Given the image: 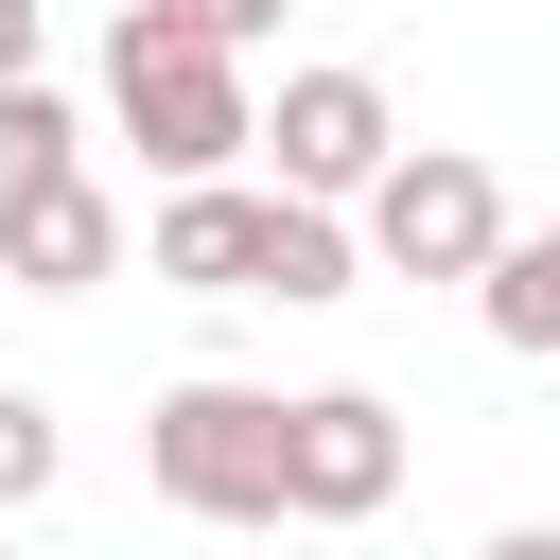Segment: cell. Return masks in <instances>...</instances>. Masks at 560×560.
Wrapping results in <instances>:
<instances>
[{
    "mask_svg": "<svg viewBox=\"0 0 560 560\" xmlns=\"http://www.w3.org/2000/svg\"><path fill=\"white\" fill-rule=\"evenodd\" d=\"M0 280H18V298H88V280H122V192H105V175L0 192Z\"/></svg>",
    "mask_w": 560,
    "mask_h": 560,
    "instance_id": "obj_7",
    "label": "cell"
},
{
    "mask_svg": "<svg viewBox=\"0 0 560 560\" xmlns=\"http://www.w3.org/2000/svg\"><path fill=\"white\" fill-rule=\"evenodd\" d=\"M262 192H315V210H350L385 158H402V105L368 88V70H280V105H262Z\"/></svg>",
    "mask_w": 560,
    "mask_h": 560,
    "instance_id": "obj_5",
    "label": "cell"
},
{
    "mask_svg": "<svg viewBox=\"0 0 560 560\" xmlns=\"http://www.w3.org/2000/svg\"><path fill=\"white\" fill-rule=\"evenodd\" d=\"M350 245H368L385 280H490V245H508V175H490L472 140H402V158L350 192Z\"/></svg>",
    "mask_w": 560,
    "mask_h": 560,
    "instance_id": "obj_2",
    "label": "cell"
},
{
    "mask_svg": "<svg viewBox=\"0 0 560 560\" xmlns=\"http://www.w3.org/2000/svg\"><path fill=\"white\" fill-rule=\"evenodd\" d=\"M262 228H280V192H245V175H192V192H158V228H140V280H175V298H262Z\"/></svg>",
    "mask_w": 560,
    "mask_h": 560,
    "instance_id": "obj_6",
    "label": "cell"
},
{
    "mask_svg": "<svg viewBox=\"0 0 560 560\" xmlns=\"http://www.w3.org/2000/svg\"><path fill=\"white\" fill-rule=\"evenodd\" d=\"M385 490H402V402L298 385V402H280V525H368Z\"/></svg>",
    "mask_w": 560,
    "mask_h": 560,
    "instance_id": "obj_4",
    "label": "cell"
},
{
    "mask_svg": "<svg viewBox=\"0 0 560 560\" xmlns=\"http://www.w3.org/2000/svg\"><path fill=\"white\" fill-rule=\"evenodd\" d=\"M105 122L140 140V175H158V192H192V175H245V158H262L245 52H210V35H192V18H158V0H122V35H105Z\"/></svg>",
    "mask_w": 560,
    "mask_h": 560,
    "instance_id": "obj_1",
    "label": "cell"
},
{
    "mask_svg": "<svg viewBox=\"0 0 560 560\" xmlns=\"http://www.w3.org/2000/svg\"><path fill=\"white\" fill-rule=\"evenodd\" d=\"M140 472H158V508H192V525H280V385H158V420H140Z\"/></svg>",
    "mask_w": 560,
    "mask_h": 560,
    "instance_id": "obj_3",
    "label": "cell"
},
{
    "mask_svg": "<svg viewBox=\"0 0 560 560\" xmlns=\"http://www.w3.org/2000/svg\"><path fill=\"white\" fill-rule=\"evenodd\" d=\"M490 560H560V525H508V542H490Z\"/></svg>",
    "mask_w": 560,
    "mask_h": 560,
    "instance_id": "obj_14",
    "label": "cell"
},
{
    "mask_svg": "<svg viewBox=\"0 0 560 560\" xmlns=\"http://www.w3.org/2000/svg\"><path fill=\"white\" fill-rule=\"evenodd\" d=\"M472 315H490V350H542V368H560V210L490 245V280H472Z\"/></svg>",
    "mask_w": 560,
    "mask_h": 560,
    "instance_id": "obj_8",
    "label": "cell"
},
{
    "mask_svg": "<svg viewBox=\"0 0 560 560\" xmlns=\"http://www.w3.org/2000/svg\"><path fill=\"white\" fill-rule=\"evenodd\" d=\"M0 560H18V542H0Z\"/></svg>",
    "mask_w": 560,
    "mask_h": 560,
    "instance_id": "obj_15",
    "label": "cell"
},
{
    "mask_svg": "<svg viewBox=\"0 0 560 560\" xmlns=\"http://www.w3.org/2000/svg\"><path fill=\"white\" fill-rule=\"evenodd\" d=\"M52 175H88V122L18 70V88H0V192H52Z\"/></svg>",
    "mask_w": 560,
    "mask_h": 560,
    "instance_id": "obj_10",
    "label": "cell"
},
{
    "mask_svg": "<svg viewBox=\"0 0 560 560\" xmlns=\"http://www.w3.org/2000/svg\"><path fill=\"white\" fill-rule=\"evenodd\" d=\"M35 52H52V0H0V88H18Z\"/></svg>",
    "mask_w": 560,
    "mask_h": 560,
    "instance_id": "obj_13",
    "label": "cell"
},
{
    "mask_svg": "<svg viewBox=\"0 0 560 560\" xmlns=\"http://www.w3.org/2000/svg\"><path fill=\"white\" fill-rule=\"evenodd\" d=\"M368 280V245H350V210H315V192H280V228H262V298H350Z\"/></svg>",
    "mask_w": 560,
    "mask_h": 560,
    "instance_id": "obj_9",
    "label": "cell"
},
{
    "mask_svg": "<svg viewBox=\"0 0 560 560\" xmlns=\"http://www.w3.org/2000/svg\"><path fill=\"white\" fill-rule=\"evenodd\" d=\"M158 18H192L210 52H245V35H280V0H158Z\"/></svg>",
    "mask_w": 560,
    "mask_h": 560,
    "instance_id": "obj_12",
    "label": "cell"
},
{
    "mask_svg": "<svg viewBox=\"0 0 560 560\" xmlns=\"http://www.w3.org/2000/svg\"><path fill=\"white\" fill-rule=\"evenodd\" d=\"M52 472H70L52 402H35V385H0V525H18V508H52Z\"/></svg>",
    "mask_w": 560,
    "mask_h": 560,
    "instance_id": "obj_11",
    "label": "cell"
}]
</instances>
